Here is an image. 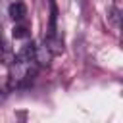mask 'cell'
<instances>
[{"label": "cell", "instance_id": "cell-5", "mask_svg": "<svg viewBox=\"0 0 123 123\" xmlns=\"http://www.w3.org/2000/svg\"><path fill=\"white\" fill-rule=\"evenodd\" d=\"M110 19H111V25L115 27V29H119V8L117 6H113L111 10H110V15H108Z\"/></svg>", "mask_w": 123, "mask_h": 123}, {"label": "cell", "instance_id": "cell-3", "mask_svg": "<svg viewBox=\"0 0 123 123\" xmlns=\"http://www.w3.org/2000/svg\"><path fill=\"white\" fill-rule=\"evenodd\" d=\"M35 58V44L33 42H27L19 48V52L15 54V60L17 62H33Z\"/></svg>", "mask_w": 123, "mask_h": 123}, {"label": "cell", "instance_id": "cell-6", "mask_svg": "<svg viewBox=\"0 0 123 123\" xmlns=\"http://www.w3.org/2000/svg\"><path fill=\"white\" fill-rule=\"evenodd\" d=\"M115 2H117V4H119V0H115Z\"/></svg>", "mask_w": 123, "mask_h": 123}, {"label": "cell", "instance_id": "cell-4", "mask_svg": "<svg viewBox=\"0 0 123 123\" xmlns=\"http://www.w3.org/2000/svg\"><path fill=\"white\" fill-rule=\"evenodd\" d=\"M12 35H13V38H25V37L29 35V27H27L25 23H21V21H19V25H15V27H13Z\"/></svg>", "mask_w": 123, "mask_h": 123}, {"label": "cell", "instance_id": "cell-1", "mask_svg": "<svg viewBox=\"0 0 123 123\" xmlns=\"http://www.w3.org/2000/svg\"><path fill=\"white\" fill-rule=\"evenodd\" d=\"M8 13H10V17H12L15 23L23 21V19H25V15H27V6H25V2H21V0L12 2V4H10V8H8Z\"/></svg>", "mask_w": 123, "mask_h": 123}, {"label": "cell", "instance_id": "cell-2", "mask_svg": "<svg viewBox=\"0 0 123 123\" xmlns=\"http://www.w3.org/2000/svg\"><path fill=\"white\" fill-rule=\"evenodd\" d=\"M50 60H52V52L48 50V46L46 44H42V46L35 44V58H33V62H37V65L44 67V65L50 63Z\"/></svg>", "mask_w": 123, "mask_h": 123}]
</instances>
